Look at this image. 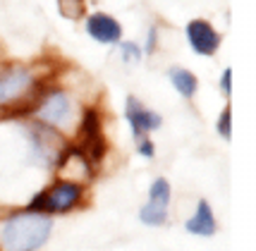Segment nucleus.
Masks as SVG:
<instances>
[{
	"label": "nucleus",
	"mask_w": 256,
	"mask_h": 251,
	"mask_svg": "<svg viewBox=\"0 0 256 251\" xmlns=\"http://www.w3.org/2000/svg\"><path fill=\"white\" fill-rule=\"evenodd\" d=\"M56 220L32 208L12 210L0 220V251H41L53 234Z\"/></svg>",
	"instance_id": "obj_1"
},
{
	"label": "nucleus",
	"mask_w": 256,
	"mask_h": 251,
	"mask_svg": "<svg viewBox=\"0 0 256 251\" xmlns=\"http://www.w3.org/2000/svg\"><path fill=\"white\" fill-rule=\"evenodd\" d=\"M82 110L84 108H79L77 98L67 88L53 86L48 91L44 88L38 94V98L34 103V120L60 132V134H65L70 130H77Z\"/></svg>",
	"instance_id": "obj_2"
},
{
	"label": "nucleus",
	"mask_w": 256,
	"mask_h": 251,
	"mask_svg": "<svg viewBox=\"0 0 256 251\" xmlns=\"http://www.w3.org/2000/svg\"><path fill=\"white\" fill-rule=\"evenodd\" d=\"M84 184L82 182H72V180H56L50 186H46L41 194H36L34 201L26 208L46 213V216H62V213H72L74 208L84 204Z\"/></svg>",
	"instance_id": "obj_3"
},
{
	"label": "nucleus",
	"mask_w": 256,
	"mask_h": 251,
	"mask_svg": "<svg viewBox=\"0 0 256 251\" xmlns=\"http://www.w3.org/2000/svg\"><path fill=\"white\" fill-rule=\"evenodd\" d=\"M44 88L38 84V76L32 67L10 65L0 72V110L20 108L24 100L38 98Z\"/></svg>",
	"instance_id": "obj_4"
},
{
	"label": "nucleus",
	"mask_w": 256,
	"mask_h": 251,
	"mask_svg": "<svg viewBox=\"0 0 256 251\" xmlns=\"http://www.w3.org/2000/svg\"><path fill=\"white\" fill-rule=\"evenodd\" d=\"M77 134H79V148L77 151L89 160L91 165H98L106 156V136H103V122H100V112L96 108H84L82 118L77 122Z\"/></svg>",
	"instance_id": "obj_5"
},
{
	"label": "nucleus",
	"mask_w": 256,
	"mask_h": 251,
	"mask_svg": "<svg viewBox=\"0 0 256 251\" xmlns=\"http://www.w3.org/2000/svg\"><path fill=\"white\" fill-rule=\"evenodd\" d=\"M170 201H172V186L166 177H156L148 184V198L139 208V220L146 228H163L170 218Z\"/></svg>",
	"instance_id": "obj_6"
},
{
	"label": "nucleus",
	"mask_w": 256,
	"mask_h": 251,
	"mask_svg": "<svg viewBox=\"0 0 256 251\" xmlns=\"http://www.w3.org/2000/svg\"><path fill=\"white\" fill-rule=\"evenodd\" d=\"M124 120L132 130V139H144L151 132H156L163 127V115L151 110L148 106H144L136 96H127V103H124Z\"/></svg>",
	"instance_id": "obj_7"
},
{
	"label": "nucleus",
	"mask_w": 256,
	"mask_h": 251,
	"mask_svg": "<svg viewBox=\"0 0 256 251\" xmlns=\"http://www.w3.org/2000/svg\"><path fill=\"white\" fill-rule=\"evenodd\" d=\"M187 41H190L192 50L196 55L211 58L220 48V34L216 32L213 24L206 22V20H192L187 24Z\"/></svg>",
	"instance_id": "obj_8"
},
{
	"label": "nucleus",
	"mask_w": 256,
	"mask_h": 251,
	"mask_svg": "<svg viewBox=\"0 0 256 251\" xmlns=\"http://www.w3.org/2000/svg\"><path fill=\"white\" fill-rule=\"evenodd\" d=\"M84 26H86V34L100 46H118L122 41V26H120V22L115 17H110V14H106V12L89 14Z\"/></svg>",
	"instance_id": "obj_9"
},
{
	"label": "nucleus",
	"mask_w": 256,
	"mask_h": 251,
	"mask_svg": "<svg viewBox=\"0 0 256 251\" xmlns=\"http://www.w3.org/2000/svg\"><path fill=\"white\" fill-rule=\"evenodd\" d=\"M184 230L194 234V237H204L208 240L218 232V220H216V213H213V206L206 201V198H199L196 206H194V213H192L187 222H184Z\"/></svg>",
	"instance_id": "obj_10"
},
{
	"label": "nucleus",
	"mask_w": 256,
	"mask_h": 251,
	"mask_svg": "<svg viewBox=\"0 0 256 251\" xmlns=\"http://www.w3.org/2000/svg\"><path fill=\"white\" fill-rule=\"evenodd\" d=\"M168 79H170L172 88L187 100H192L196 96V91H199V79L187 67H170L168 70Z\"/></svg>",
	"instance_id": "obj_11"
},
{
	"label": "nucleus",
	"mask_w": 256,
	"mask_h": 251,
	"mask_svg": "<svg viewBox=\"0 0 256 251\" xmlns=\"http://www.w3.org/2000/svg\"><path fill=\"white\" fill-rule=\"evenodd\" d=\"M216 132L223 136L225 142L232 139V108H230V106H225V108L220 110V115H218V120H216Z\"/></svg>",
	"instance_id": "obj_12"
},
{
	"label": "nucleus",
	"mask_w": 256,
	"mask_h": 251,
	"mask_svg": "<svg viewBox=\"0 0 256 251\" xmlns=\"http://www.w3.org/2000/svg\"><path fill=\"white\" fill-rule=\"evenodd\" d=\"M118 46H120V58L124 62H139L144 58V48L132 44V41H120Z\"/></svg>",
	"instance_id": "obj_13"
},
{
	"label": "nucleus",
	"mask_w": 256,
	"mask_h": 251,
	"mask_svg": "<svg viewBox=\"0 0 256 251\" xmlns=\"http://www.w3.org/2000/svg\"><path fill=\"white\" fill-rule=\"evenodd\" d=\"M134 148H136V153H139L142 158H154V156H156V146H154V142H151L148 136L136 139V142H134Z\"/></svg>",
	"instance_id": "obj_14"
},
{
	"label": "nucleus",
	"mask_w": 256,
	"mask_h": 251,
	"mask_svg": "<svg viewBox=\"0 0 256 251\" xmlns=\"http://www.w3.org/2000/svg\"><path fill=\"white\" fill-rule=\"evenodd\" d=\"M220 91L225 98H230V94H232V70L230 67H225L220 72Z\"/></svg>",
	"instance_id": "obj_15"
},
{
	"label": "nucleus",
	"mask_w": 256,
	"mask_h": 251,
	"mask_svg": "<svg viewBox=\"0 0 256 251\" xmlns=\"http://www.w3.org/2000/svg\"><path fill=\"white\" fill-rule=\"evenodd\" d=\"M156 46H158V26H151L148 29V36H146V48H144V53H154L156 50Z\"/></svg>",
	"instance_id": "obj_16"
}]
</instances>
